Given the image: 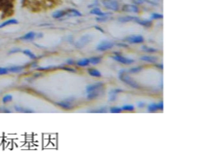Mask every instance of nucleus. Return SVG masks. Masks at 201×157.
I'll return each instance as SVG.
<instances>
[{"instance_id": "f257e3e1", "label": "nucleus", "mask_w": 201, "mask_h": 157, "mask_svg": "<svg viewBox=\"0 0 201 157\" xmlns=\"http://www.w3.org/2000/svg\"><path fill=\"white\" fill-rule=\"evenodd\" d=\"M118 77L122 82H124L125 84L129 85L130 87L132 88H135V89H139L140 86L139 84L137 83L136 81H134V80L130 77V76L127 74V71L126 69H121L120 71L118 72Z\"/></svg>"}, {"instance_id": "f03ea898", "label": "nucleus", "mask_w": 201, "mask_h": 157, "mask_svg": "<svg viewBox=\"0 0 201 157\" xmlns=\"http://www.w3.org/2000/svg\"><path fill=\"white\" fill-rule=\"evenodd\" d=\"M57 105H59L60 107L63 108V109H71V108L74 107V104H75V98L74 97H69L66 100L60 101L56 102Z\"/></svg>"}, {"instance_id": "7ed1b4c3", "label": "nucleus", "mask_w": 201, "mask_h": 157, "mask_svg": "<svg viewBox=\"0 0 201 157\" xmlns=\"http://www.w3.org/2000/svg\"><path fill=\"white\" fill-rule=\"evenodd\" d=\"M103 5L106 7L107 9L110 11H118L120 6H119V3L116 1V0H103Z\"/></svg>"}, {"instance_id": "20e7f679", "label": "nucleus", "mask_w": 201, "mask_h": 157, "mask_svg": "<svg viewBox=\"0 0 201 157\" xmlns=\"http://www.w3.org/2000/svg\"><path fill=\"white\" fill-rule=\"evenodd\" d=\"M113 46H114V43L111 42V41L103 40V41H101V42L97 45V47H96V50L100 51V52H104V51L111 49V48H112Z\"/></svg>"}, {"instance_id": "39448f33", "label": "nucleus", "mask_w": 201, "mask_h": 157, "mask_svg": "<svg viewBox=\"0 0 201 157\" xmlns=\"http://www.w3.org/2000/svg\"><path fill=\"white\" fill-rule=\"evenodd\" d=\"M91 40H92L91 35L86 34V35H83V36L77 41V42L74 43V45H75L76 48H83L85 45H87L89 42H91Z\"/></svg>"}, {"instance_id": "423d86ee", "label": "nucleus", "mask_w": 201, "mask_h": 157, "mask_svg": "<svg viewBox=\"0 0 201 157\" xmlns=\"http://www.w3.org/2000/svg\"><path fill=\"white\" fill-rule=\"evenodd\" d=\"M126 41H128L130 43H134V44H139V43H143V37L142 35H131L125 38Z\"/></svg>"}, {"instance_id": "0eeeda50", "label": "nucleus", "mask_w": 201, "mask_h": 157, "mask_svg": "<svg viewBox=\"0 0 201 157\" xmlns=\"http://www.w3.org/2000/svg\"><path fill=\"white\" fill-rule=\"evenodd\" d=\"M112 58L113 60H115L116 62H118V63H123V65H131V63H134V60L132 59H128V58H125V57H123V56H112L111 57Z\"/></svg>"}, {"instance_id": "6e6552de", "label": "nucleus", "mask_w": 201, "mask_h": 157, "mask_svg": "<svg viewBox=\"0 0 201 157\" xmlns=\"http://www.w3.org/2000/svg\"><path fill=\"white\" fill-rule=\"evenodd\" d=\"M148 111L149 112H154L156 110H162L163 109V102H158V104H156V102H151V104H148Z\"/></svg>"}, {"instance_id": "1a4fd4ad", "label": "nucleus", "mask_w": 201, "mask_h": 157, "mask_svg": "<svg viewBox=\"0 0 201 157\" xmlns=\"http://www.w3.org/2000/svg\"><path fill=\"white\" fill-rule=\"evenodd\" d=\"M122 11L124 12H129V13H138L139 8L137 5L134 4H126L122 7Z\"/></svg>"}, {"instance_id": "9d476101", "label": "nucleus", "mask_w": 201, "mask_h": 157, "mask_svg": "<svg viewBox=\"0 0 201 157\" xmlns=\"http://www.w3.org/2000/svg\"><path fill=\"white\" fill-rule=\"evenodd\" d=\"M139 21H140V18L136 17V16H124V17L118 18V22H138Z\"/></svg>"}, {"instance_id": "9b49d317", "label": "nucleus", "mask_w": 201, "mask_h": 157, "mask_svg": "<svg viewBox=\"0 0 201 157\" xmlns=\"http://www.w3.org/2000/svg\"><path fill=\"white\" fill-rule=\"evenodd\" d=\"M121 92H123V90H121V89H113V90H111V91L110 92V94H108V101H110V102H114L116 100L118 93H121Z\"/></svg>"}, {"instance_id": "f8f14e48", "label": "nucleus", "mask_w": 201, "mask_h": 157, "mask_svg": "<svg viewBox=\"0 0 201 157\" xmlns=\"http://www.w3.org/2000/svg\"><path fill=\"white\" fill-rule=\"evenodd\" d=\"M101 95H102V88L89 92L88 95H87V99H88V100H94V99L99 98Z\"/></svg>"}, {"instance_id": "ddd939ff", "label": "nucleus", "mask_w": 201, "mask_h": 157, "mask_svg": "<svg viewBox=\"0 0 201 157\" xmlns=\"http://www.w3.org/2000/svg\"><path fill=\"white\" fill-rule=\"evenodd\" d=\"M104 87V83L103 82H97L95 83V84H92V85H89L86 87V92L89 93L91 91H94V90H98L100 88H103Z\"/></svg>"}, {"instance_id": "4468645a", "label": "nucleus", "mask_w": 201, "mask_h": 157, "mask_svg": "<svg viewBox=\"0 0 201 157\" xmlns=\"http://www.w3.org/2000/svg\"><path fill=\"white\" fill-rule=\"evenodd\" d=\"M90 13H91L92 15L99 16V17H104V16H110V13L103 12L100 8H98V7H96V8H94V9H92Z\"/></svg>"}, {"instance_id": "2eb2a0df", "label": "nucleus", "mask_w": 201, "mask_h": 157, "mask_svg": "<svg viewBox=\"0 0 201 157\" xmlns=\"http://www.w3.org/2000/svg\"><path fill=\"white\" fill-rule=\"evenodd\" d=\"M35 37H36V33L34 32V31H30V32L25 33L24 35H23V36H21L20 39L27 41V40H33Z\"/></svg>"}, {"instance_id": "dca6fc26", "label": "nucleus", "mask_w": 201, "mask_h": 157, "mask_svg": "<svg viewBox=\"0 0 201 157\" xmlns=\"http://www.w3.org/2000/svg\"><path fill=\"white\" fill-rule=\"evenodd\" d=\"M65 16H68V11H63V10H58L56 12H54L52 14V17L54 19H62Z\"/></svg>"}, {"instance_id": "f3484780", "label": "nucleus", "mask_w": 201, "mask_h": 157, "mask_svg": "<svg viewBox=\"0 0 201 157\" xmlns=\"http://www.w3.org/2000/svg\"><path fill=\"white\" fill-rule=\"evenodd\" d=\"M18 22H18V20H16V19H10V20L5 21V22H3L2 24H0V28H3V27H7V25L17 24Z\"/></svg>"}, {"instance_id": "a211bd4d", "label": "nucleus", "mask_w": 201, "mask_h": 157, "mask_svg": "<svg viewBox=\"0 0 201 157\" xmlns=\"http://www.w3.org/2000/svg\"><path fill=\"white\" fill-rule=\"evenodd\" d=\"M141 60H145V62H148V63H155V62H157V60H158V58L157 57H152V56L146 55V56L141 57Z\"/></svg>"}, {"instance_id": "6ab92c4d", "label": "nucleus", "mask_w": 201, "mask_h": 157, "mask_svg": "<svg viewBox=\"0 0 201 157\" xmlns=\"http://www.w3.org/2000/svg\"><path fill=\"white\" fill-rule=\"evenodd\" d=\"M9 72H13V73H20L24 69V66H10L8 67Z\"/></svg>"}, {"instance_id": "aec40b11", "label": "nucleus", "mask_w": 201, "mask_h": 157, "mask_svg": "<svg viewBox=\"0 0 201 157\" xmlns=\"http://www.w3.org/2000/svg\"><path fill=\"white\" fill-rule=\"evenodd\" d=\"M14 108H15V110L18 112H24V113H32V112H34L32 109H30V108H24V107H20V105H15Z\"/></svg>"}, {"instance_id": "412c9836", "label": "nucleus", "mask_w": 201, "mask_h": 157, "mask_svg": "<svg viewBox=\"0 0 201 157\" xmlns=\"http://www.w3.org/2000/svg\"><path fill=\"white\" fill-rule=\"evenodd\" d=\"M71 16H72V17H80V16H82V14L79 11L75 10V9H68V17H71Z\"/></svg>"}, {"instance_id": "4be33fe9", "label": "nucleus", "mask_w": 201, "mask_h": 157, "mask_svg": "<svg viewBox=\"0 0 201 157\" xmlns=\"http://www.w3.org/2000/svg\"><path fill=\"white\" fill-rule=\"evenodd\" d=\"M88 73L91 76H93V77H101L102 76V73L100 72V70H98L96 68H90L88 70Z\"/></svg>"}, {"instance_id": "5701e85b", "label": "nucleus", "mask_w": 201, "mask_h": 157, "mask_svg": "<svg viewBox=\"0 0 201 157\" xmlns=\"http://www.w3.org/2000/svg\"><path fill=\"white\" fill-rule=\"evenodd\" d=\"M75 63L78 66H89V59H82V60H79L78 62H75Z\"/></svg>"}, {"instance_id": "b1692460", "label": "nucleus", "mask_w": 201, "mask_h": 157, "mask_svg": "<svg viewBox=\"0 0 201 157\" xmlns=\"http://www.w3.org/2000/svg\"><path fill=\"white\" fill-rule=\"evenodd\" d=\"M102 60L101 57H92L89 59V63H92V65H99Z\"/></svg>"}, {"instance_id": "393cba45", "label": "nucleus", "mask_w": 201, "mask_h": 157, "mask_svg": "<svg viewBox=\"0 0 201 157\" xmlns=\"http://www.w3.org/2000/svg\"><path fill=\"white\" fill-rule=\"evenodd\" d=\"M138 24H141V25H143V27H151L152 22H151V20H140V21L138 22Z\"/></svg>"}, {"instance_id": "a878e982", "label": "nucleus", "mask_w": 201, "mask_h": 157, "mask_svg": "<svg viewBox=\"0 0 201 157\" xmlns=\"http://www.w3.org/2000/svg\"><path fill=\"white\" fill-rule=\"evenodd\" d=\"M142 50L145 51V52H148V53H157L158 52L157 49H154V48L148 47V46H143L142 47Z\"/></svg>"}, {"instance_id": "bb28decb", "label": "nucleus", "mask_w": 201, "mask_h": 157, "mask_svg": "<svg viewBox=\"0 0 201 157\" xmlns=\"http://www.w3.org/2000/svg\"><path fill=\"white\" fill-rule=\"evenodd\" d=\"M12 100H13V96L8 94V95H5L4 97L2 98V102L3 104H8V102H12Z\"/></svg>"}, {"instance_id": "cd10ccee", "label": "nucleus", "mask_w": 201, "mask_h": 157, "mask_svg": "<svg viewBox=\"0 0 201 157\" xmlns=\"http://www.w3.org/2000/svg\"><path fill=\"white\" fill-rule=\"evenodd\" d=\"M23 53L24 54V55H27L28 58H30V59H32V60H35L36 59V56L34 55V54L31 52V51H30V50H24Z\"/></svg>"}, {"instance_id": "c85d7f7f", "label": "nucleus", "mask_w": 201, "mask_h": 157, "mask_svg": "<svg viewBox=\"0 0 201 157\" xmlns=\"http://www.w3.org/2000/svg\"><path fill=\"white\" fill-rule=\"evenodd\" d=\"M142 69H143V67H142V66H137V67H133V68L129 69V70H128V72L131 73V74H134V73H138V72H140Z\"/></svg>"}, {"instance_id": "c756f323", "label": "nucleus", "mask_w": 201, "mask_h": 157, "mask_svg": "<svg viewBox=\"0 0 201 157\" xmlns=\"http://www.w3.org/2000/svg\"><path fill=\"white\" fill-rule=\"evenodd\" d=\"M121 109H122V110H127V111H133L134 109H135V107H134V105H132V104H125V105H123V107H121Z\"/></svg>"}, {"instance_id": "7c9ffc66", "label": "nucleus", "mask_w": 201, "mask_h": 157, "mask_svg": "<svg viewBox=\"0 0 201 157\" xmlns=\"http://www.w3.org/2000/svg\"><path fill=\"white\" fill-rule=\"evenodd\" d=\"M110 110L111 113H119V112L122 111V109H121V107H110Z\"/></svg>"}, {"instance_id": "2f4dec72", "label": "nucleus", "mask_w": 201, "mask_h": 157, "mask_svg": "<svg viewBox=\"0 0 201 157\" xmlns=\"http://www.w3.org/2000/svg\"><path fill=\"white\" fill-rule=\"evenodd\" d=\"M162 18H163V15L162 14H158V13H153V14H151L152 20H158V19H162Z\"/></svg>"}, {"instance_id": "473e14b6", "label": "nucleus", "mask_w": 201, "mask_h": 157, "mask_svg": "<svg viewBox=\"0 0 201 157\" xmlns=\"http://www.w3.org/2000/svg\"><path fill=\"white\" fill-rule=\"evenodd\" d=\"M107 107H104L99 108L98 110H92L91 112H95V113H102V112H107Z\"/></svg>"}, {"instance_id": "72a5a7b5", "label": "nucleus", "mask_w": 201, "mask_h": 157, "mask_svg": "<svg viewBox=\"0 0 201 157\" xmlns=\"http://www.w3.org/2000/svg\"><path fill=\"white\" fill-rule=\"evenodd\" d=\"M7 73H9L8 67H0V75H4Z\"/></svg>"}, {"instance_id": "f704fd0d", "label": "nucleus", "mask_w": 201, "mask_h": 157, "mask_svg": "<svg viewBox=\"0 0 201 157\" xmlns=\"http://www.w3.org/2000/svg\"><path fill=\"white\" fill-rule=\"evenodd\" d=\"M108 17H110V16H104V17H99V18H97L96 20H97L98 22H106L107 19H108Z\"/></svg>"}, {"instance_id": "c9c22d12", "label": "nucleus", "mask_w": 201, "mask_h": 157, "mask_svg": "<svg viewBox=\"0 0 201 157\" xmlns=\"http://www.w3.org/2000/svg\"><path fill=\"white\" fill-rule=\"evenodd\" d=\"M132 1L135 3L136 5H142L146 1V0H132Z\"/></svg>"}, {"instance_id": "e433bc0d", "label": "nucleus", "mask_w": 201, "mask_h": 157, "mask_svg": "<svg viewBox=\"0 0 201 157\" xmlns=\"http://www.w3.org/2000/svg\"><path fill=\"white\" fill-rule=\"evenodd\" d=\"M0 112H5V113H10L11 110L9 109V108H6V107H0Z\"/></svg>"}, {"instance_id": "4c0bfd02", "label": "nucleus", "mask_w": 201, "mask_h": 157, "mask_svg": "<svg viewBox=\"0 0 201 157\" xmlns=\"http://www.w3.org/2000/svg\"><path fill=\"white\" fill-rule=\"evenodd\" d=\"M17 52H21V49H20V48H15V49L11 50V51H10V54H12V53H17Z\"/></svg>"}, {"instance_id": "58836bf2", "label": "nucleus", "mask_w": 201, "mask_h": 157, "mask_svg": "<svg viewBox=\"0 0 201 157\" xmlns=\"http://www.w3.org/2000/svg\"><path fill=\"white\" fill-rule=\"evenodd\" d=\"M146 105V102H138V107L141 108V107H143Z\"/></svg>"}, {"instance_id": "ea45409f", "label": "nucleus", "mask_w": 201, "mask_h": 157, "mask_svg": "<svg viewBox=\"0 0 201 157\" xmlns=\"http://www.w3.org/2000/svg\"><path fill=\"white\" fill-rule=\"evenodd\" d=\"M66 63H68V65H75V62H74L73 60H71V59H69V60H66Z\"/></svg>"}, {"instance_id": "a19ab883", "label": "nucleus", "mask_w": 201, "mask_h": 157, "mask_svg": "<svg viewBox=\"0 0 201 157\" xmlns=\"http://www.w3.org/2000/svg\"><path fill=\"white\" fill-rule=\"evenodd\" d=\"M117 46H120V47H124V48H127L128 47V45L125 44V43H117Z\"/></svg>"}, {"instance_id": "79ce46f5", "label": "nucleus", "mask_w": 201, "mask_h": 157, "mask_svg": "<svg viewBox=\"0 0 201 157\" xmlns=\"http://www.w3.org/2000/svg\"><path fill=\"white\" fill-rule=\"evenodd\" d=\"M95 28H96V30H100V32H104V30H103V28H102V27H98V25H96V27H95Z\"/></svg>"}, {"instance_id": "37998d69", "label": "nucleus", "mask_w": 201, "mask_h": 157, "mask_svg": "<svg viewBox=\"0 0 201 157\" xmlns=\"http://www.w3.org/2000/svg\"><path fill=\"white\" fill-rule=\"evenodd\" d=\"M155 66L158 67V68H160V69L163 68V65H161V63H160V65H155Z\"/></svg>"}, {"instance_id": "c03bdc74", "label": "nucleus", "mask_w": 201, "mask_h": 157, "mask_svg": "<svg viewBox=\"0 0 201 157\" xmlns=\"http://www.w3.org/2000/svg\"><path fill=\"white\" fill-rule=\"evenodd\" d=\"M30 67H35V66H37V65H36V63H30Z\"/></svg>"}, {"instance_id": "a18cd8bd", "label": "nucleus", "mask_w": 201, "mask_h": 157, "mask_svg": "<svg viewBox=\"0 0 201 157\" xmlns=\"http://www.w3.org/2000/svg\"><path fill=\"white\" fill-rule=\"evenodd\" d=\"M36 36H37V37H39V38H40V37H42V36H43V33H38V34H36Z\"/></svg>"}]
</instances>
